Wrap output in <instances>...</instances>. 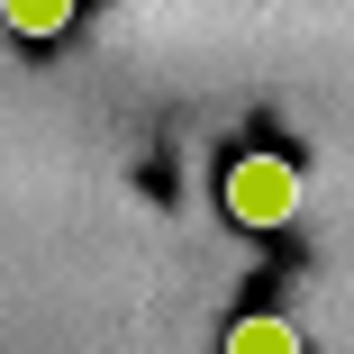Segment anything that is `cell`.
<instances>
[{"label":"cell","mask_w":354,"mask_h":354,"mask_svg":"<svg viewBox=\"0 0 354 354\" xmlns=\"http://www.w3.org/2000/svg\"><path fill=\"white\" fill-rule=\"evenodd\" d=\"M291 209H300V164L291 155L254 146V155L227 164V218L236 227H291Z\"/></svg>","instance_id":"6da1fadb"},{"label":"cell","mask_w":354,"mask_h":354,"mask_svg":"<svg viewBox=\"0 0 354 354\" xmlns=\"http://www.w3.org/2000/svg\"><path fill=\"white\" fill-rule=\"evenodd\" d=\"M227 354H309V345H300V327L281 318V309H245L227 327Z\"/></svg>","instance_id":"7a4b0ae2"},{"label":"cell","mask_w":354,"mask_h":354,"mask_svg":"<svg viewBox=\"0 0 354 354\" xmlns=\"http://www.w3.org/2000/svg\"><path fill=\"white\" fill-rule=\"evenodd\" d=\"M73 10H82V0H0V19H10L19 37H64V28H73Z\"/></svg>","instance_id":"3957f363"}]
</instances>
